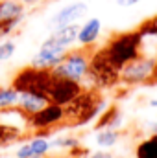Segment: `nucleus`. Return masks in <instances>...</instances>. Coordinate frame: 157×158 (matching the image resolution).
I'll list each match as a JSON object with an SVG mask.
<instances>
[{"instance_id": "obj_25", "label": "nucleus", "mask_w": 157, "mask_h": 158, "mask_svg": "<svg viewBox=\"0 0 157 158\" xmlns=\"http://www.w3.org/2000/svg\"><path fill=\"white\" fill-rule=\"evenodd\" d=\"M30 158H43V156H30Z\"/></svg>"}, {"instance_id": "obj_22", "label": "nucleus", "mask_w": 157, "mask_h": 158, "mask_svg": "<svg viewBox=\"0 0 157 158\" xmlns=\"http://www.w3.org/2000/svg\"><path fill=\"white\" fill-rule=\"evenodd\" d=\"M22 4H37V2H41V0H20Z\"/></svg>"}, {"instance_id": "obj_13", "label": "nucleus", "mask_w": 157, "mask_h": 158, "mask_svg": "<svg viewBox=\"0 0 157 158\" xmlns=\"http://www.w3.org/2000/svg\"><path fill=\"white\" fill-rule=\"evenodd\" d=\"M137 158H157V134H150L148 140L139 143Z\"/></svg>"}, {"instance_id": "obj_12", "label": "nucleus", "mask_w": 157, "mask_h": 158, "mask_svg": "<svg viewBox=\"0 0 157 158\" xmlns=\"http://www.w3.org/2000/svg\"><path fill=\"white\" fill-rule=\"evenodd\" d=\"M118 142V132L113 129V127H104L102 131L96 132V143L104 149H109L113 147Z\"/></svg>"}, {"instance_id": "obj_16", "label": "nucleus", "mask_w": 157, "mask_h": 158, "mask_svg": "<svg viewBox=\"0 0 157 158\" xmlns=\"http://www.w3.org/2000/svg\"><path fill=\"white\" fill-rule=\"evenodd\" d=\"M15 52H17V46H15L13 40H2L0 42V63L11 59Z\"/></svg>"}, {"instance_id": "obj_1", "label": "nucleus", "mask_w": 157, "mask_h": 158, "mask_svg": "<svg viewBox=\"0 0 157 158\" xmlns=\"http://www.w3.org/2000/svg\"><path fill=\"white\" fill-rule=\"evenodd\" d=\"M139 42H141V35L139 33H126L120 35L118 39L113 40V44L107 50V59L115 64V66H122L128 61L137 57L139 52Z\"/></svg>"}, {"instance_id": "obj_7", "label": "nucleus", "mask_w": 157, "mask_h": 158, "mask_svg": "<svg viewBox=\"0 0 157 158\" xmlns=\"http://www.w3.org/2000/svg\"><path fill=\"white\" fill-rule=\"evenodd\" d=\"M63 114H65V110H63L61 105H57V103L50 105L48 103L44 109L37 110L35 114H32L30 123H32V127H50V125L57 123L59 119L63 118Z\"/></svg>"}, {"instance_id": "obj_3", "label": "nucleus", "mask_w": 157, "mask_h": 158, "mask_svg": "<svg viewBox=\"0 0 157 158\" xmlns=\"http://www.w3.org/2000/svg\"><path fill=\"white\" fill-rule=\"evenodd\" d=\"M89 72V61L85 55L81 53H67L65 59L52 68V74L57 76V77H67V79H72V81H78L83 77L85 74Z\"/></svg>"}, {"instance_id": "obj_4", "label": "nucleus", "mask_w": 157, "mask_h": 158, "mask_svg": "<svg viewBox=\"0 0 157 158\" xmlns=\"http://www.w3.org/2000/svg\"><path fill=\"white\" fill-rule=\"evenodd\" d=\"M52 76H54V74H52ZM46 96H48L54 103H57V105L72 103L74 99H78V96H79V83L78 81H72V79H67V77H57V76H54L50 86H48Z\"/></svg>"}, {"instance_id": "obj_6", "label": "nucleus", "mask_w": 157, "mask_h": 158, "mask_svg": "<svg viewBox=\"0 0 157 158\" xmlns=\"http://www.w3.org/2000/svg\"><path fill=\"white\" fill-rule=\"evenodd\" d=\"M85 13H87V4H85V2H74V4L65 6L63 9H59V11L50 19V24H52V28H61V26L78 22Z\"/></svg>"}, {"instance_id": "obj_24", "label": "nucleus", "mask_w": 157, "mask_h": 158, "mask_svg": "<svg viewBox=\"0 0 157 158\" xmlns=\"http://www.w3.org/2000/svg\"><path fill=\"white\" fill-rule=\"evenodd\" d=\"M56 158H69V156H56Z\"/></svg>"}, {"instance_id": "obj_23", "label": "nucleus", "mask_w": 157, "mask_h": 158, "mask_svg": "<svg viewBox=\"0 0 157 158\" xmlns=\"http://www.w3.org/2000/svg\"><path fill=\"white\" fill-rule=\"evenodd\" d=\"M150 107H157V99H150Z\"/></svg>"}, {"instance_id": "obj_18", "label": "nucleus", "mask_w": 157, "mask_h": 158, "mask_svg": "<svg viewBox=\"0 0 157 158\" xmlns=\"http://www.w3.org/2000/svg\"><path fill=\"white\" fill-rule=\"evenodd\" d=\"M17 158H30V156H35L34 153H32V147H30V142L28 143H22L19 149H17Z\"/></svg>"}, {"instance_id": "obj_15", "label": "nucleus", "mask_w": 157, "mask_h": 158, "mask_svg": "<svg viewBox=\"0 0 157 158\" xmlns=\"http://www.w3.org/2000/svg\"><path fill=\"white\" fill-rule=\"evenodd\" d=\"M30 147H32V153L35 156H44L50 151V142L46 138H34L30 142Z\"/></svg>"}, {"instance_id": "obj_14", "label": "nucleus", "mask_w": 157, "mask_h": 158, "mask_svg": "<svg viewBox=\"0 0 157 158\" xmlns=\"http://www.w3.org/2000/svg\"><path fill=\"white\" fill-rule=\"evenodd\" d=\"M17 103H19V90L15 86L0 88V110L2 109H9V107H13Z\"/></svg>"}, {"instance_id": "obj_11", "label": "nucleus", "mask_w": 157, "mask_h": 158, "mask_svg": "<svg viewBox=\"0 0 157 158\" xmlns=\"http://www.w3.org/2000/svg\"><path fill=\"white\" fill-rule=\"evenodd\" d=\"M22 2L20 0H2L0 2V22H13L22 17Z\"/></svg>"}, {"instance_id": "obj_10", "label": "nucleus", "mask_w": 157, "mask_h": 158, "mask_svg": "<svg viewBox=\"0 0 157 158\" xmlns=\"http://www.w3.org/2000/svg\"><path fill=\"white\" fill-rule=\"evenodd\" d=\"M100 31H102V22H100V19L92 17V19H89L83 26H79L78 42L83 44V46L92 44V42H96V39L100 37Z\"/></svg>"}, {"instance_id": "obj_5", "label": "nucleus", "mask_w": 157, "mask_h": 158, "mask_svg": "<svg viewBox=\"0 0 157 158\" xmlns=\"http://www.w3.org/2000/svg\"><path fill=\"white\" fill-rule=\"evenodd\" d=\"M65 55H67V48L44 40L41 44L39 52L35 53L34 61H32V68H35V70H52L54 66H57L65 59Z\"/></svg>"}, {"instance_id": "obj_9", "label": "nucleus", "mask_w": 157, "mask_h": 158, "mask_svg": "<svg viewBox=\"0 0 157 158\" xmlns=\"http://www.w3.org/2000/svg\"><path fill=\"white\" fill-rule=\"evenodd\" d=\"M78 31H79V24L78 22H72V24H67V26L56 28V31H54L46 40L52 42V44H57V46L69 48V46H72V44L78 40Z\"/></svg>"}, {"instance_id": "obj_21", "label": "nucleus", "mask_w": 157, "mask_h": 158, "mask_svg": "<svg viewBox=\"0 0 157 158\" xmlns=\"http://www.w3.org/2000/svg\"><path fill=\"white\" fill-rule=\"evenodd\" d=\"M150 134H157V121L150 123Z\"/></svg>"}, {"instance_id": "obj_19", "label": "nucleus", "mask_w": 157, "mask_h": 158, "mask_svg": "<svg viewBox=\"0 0 157 158\" xmlns=\"http://www.w3.org/2000/svg\"><path fill=\"white\" fill-rule=\"evenodd\" d=\"M87 158H113V155L107 151H96V153H91Z\"/></svg>"}, {"instance_id": "obj_2", "label": "nucleus", "mask_w": 157, "mask_h": 158, "mask_svg": "<svg viewBox=\"0 0 157 158\" xmlns=\"http://www.w3.org/2000/svg\"><path fill=\"white\" fill-rule=\"evenodd\" d=\"M155 72V61L148 57H135L124 64L120 70V81L128 85H139L144 83L154 76Z\"/></svg>"}, {"instance_id": "obj_17", "label": "nucleus", "mask_w": 157, "mask_h": 158, "mask_svg": "<svg viewBox=\"0 0 157 158\" xmlns=\"http://www.w3.org/2000/svg\"><path fill=\"white\" fill-rule=\"evenodd\" d=\"M50 147H61V149H74V147H78V140H76V138H57V140L50 142Z\"/></svg>"}, {"instance_id": "obj_20", "label": "nucleus", "mask_w": 157, "mask_h": 158, "mask_svg": "<svg viewBox=\"0 0 157 158\" xmlns=\"http://www.w3.org/2000/svg\"><path fill=\"white\" fill-rule=\"evenodd\" d=\"M141 0H117L118 6H124V7H129V6H135V4H139Z\"/></svg>"}, {"instance_id": "obj_8", "label": "nucleus", "mask_w": 157, "mask_h": 158, "mask_svg": "<svg viewBox=\"0 0 157 158\" xmlns=\"http://www.w3.org/2000/svg\"><path fill=\"white\" fill-rule=\"evenodd\" d=\"M20 109L28 114H35L37 110L44 109L48 105V98L35 90H19V103Z\"/></svg>"}]
</instances>
